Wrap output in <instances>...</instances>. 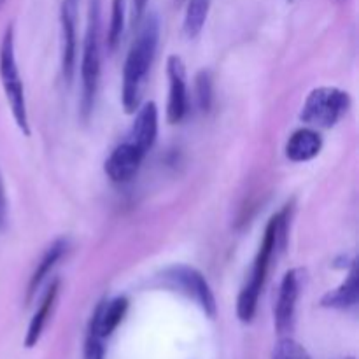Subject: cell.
Listing matches in <instances>:
<instances>
[{"label":"cell","instance_id":"obj_22","mask_svg":"<svg viewBox=\"0 0 359 359\" xmlns=\"http://www.w3.org/2000/svg\"><path fill=\"white\" fill-rule=\"evenodd\" d=\"M7 217H9V207H7V196H6V186H4L2 172H0V231L6 230Z\"/></svg>","mask_w":359,"mask_h":359},{"label":"cell","instance_id":"obj_19","mask_svg":"<svg viewBox=\"0 0 359 359\" xmlns=\"http://www.w3.org/2000/svg\"><path fill=\"white\" fill-rule=\"evenodd\" d=\"M196 102L202 112H209L214 102L212 74L209 70H200L196 76Z\"/></svg>","mask_w":359,"mask_h":359},{"label":"cell","instance_id":"obj_11","mask_svg":"<svg viewBox=\"0 0 359 359\" xmlns=\"http://www.w3.org/2000/svg\"><path fill=\"white\" fill-rule=\"evenodd\" d=\"M158 137V107L154 102H147L142 107L137 109L135 121L126 133V139L132 140L137 147L147 153L154 146Z\"/></svg>","mask_w":359,"mask_h":359},{"label":"cell","instance_id":"obj_24","mask_svg":"<svg viewBox=\"0 0 359 359\" xmlns=\"http://www.w3.org/2000/svg\"><path fill=\"white\" fill-rule=\"evenodd\" d=\"M4 4H6V0H0V9H2V7H4Z\"/></svg>","mask_w":359,"mask_h":359},{"label":"cell","instance_id":"obj_9","mask_svg":"<svg viewBox=\"0 0 359 359\" xmlns=\"http://www.w3.org/2000/svg\"><path fill=\"white\" fill-rule=\"evenodd\" d=\"M77 2L79 0H62V72L65 83H72L77 60Z\"/></svg>","mask_w":359,"mask_h":359},{"label":"cell","instance_id":"obj_18","mask_svg":"<svg viewBox=\"0 0 359 359\" xmlns=\"http://www.w3.org/2000/svg\"><path fill=\"white\" fill-rule=\"evenodd\" d=\"M125 16H126V0H112L111 23L107 32V48L109 51H116L119 41L125 32Z\"/></svg>","mask_w":359,"mask_h":359},{"label":"cell","instance_id":"obj_3","mask_svg":"<svg viewBox=\"0 0 359 359\" xmlns=\"http://www.w3.org/2000/svg\"><path fill=\"white\" fill-rule=\"evenodd\" d=\"M100 81V0H90L88 25L83 42V62H81V112L83 118H90L97 98Z\"/></svg>","mask_w":359,"mask_h":359},{"label":"cell","instance_id":"obj_12","mask_svg":"<svg viewBox=\"0 0 359 359\" xmlns=\"http://www.w3.org/2000/svg\"><path fill=\"white\" fill-rule=\"evenodd\" d=\"M323 149V137L312 126H304L297 132L291 133L286 142V158L293 163H305L311 161L321 153Z\"/></svg>","mask_w":359,"mask_h":359},{"label":"cell","instance_id":"obj_17","mask_svg":"<svg viewBox=\"0 0 359 359\" xmlns=\"http://www.w3.org/2000/svg\"><path fill=\"white\" fill-rule=\"evenodd\" d=\"M210 0H189L184 16V34L188 39L198 37L209 14Z\"/></svg>","mask_w":359,"mask_h":359},{"label":"cell","instance_id":"obj_15","mask_svg":"<svg viewBox=\"0 0 359 359\" xmlns=\"http://www.w3.org/2000/svg\"><path fill=\"white\" fill-rule=\"evenodd\" d=\"M67 249H69V241L67 238H58V241L53 242L51 245L48 248V251L44 252V256L39 262L37 269L35 272L32 273L30 283H28V291H27V304H30L32 298L37 294L39 287L42 286L46 279L49 277V273L53 272V269L56 266V263L65 256Z\"/></svg>","mask_w":359,"mask_h":359},{"label":"cell","instance_id":"obj_8","mask_svg":"<svg viewBox=\"0 0 359 359\" xmlns=\"http://www.w3.org/2000/svg\"><path fill=\"white\" fill-rule=\"evenodd\" d=\"M168 76V104L167 118L168 123L175 125L186 118L189 109L188 102V83H186V67L181 56L170 55L167 60Z\"/></svg>","mask_w":359,"mask_h":359},{"label":"cell","instance_id":"obj_13","mask_svg":"<svg viewBox=\"0 0 359 359\" xmlns=\"http://www.w3.org/2000/svg\"><path fill=\"white\" fill-rule=\"evenodd\" d=\"M128 311V300L125 297H118L111 302H100L97 305L91 318V325L100 332L104 339H109L116 332Z\"/></svg>","mask_w":359,"mask_h":359},{"label":"cell","instance_id":"obj_4","mask_svg":"<svg viewBox=\"0 0 359 359\" xmlns=\"http://www.w3.org/2000/svg\"><path fill=\"white\" fill-rule=\"evenodd\" d=\"M0 81L9 102L11 112L16 121L18 128L23 135H30V123H28L27 98H25L23 81H21L20 69L16 62V48H14V28L7 27L6 34L0 44Z\"/></svg>","mask_w":359,"mask_h":359},{"label":"cell","instance_id":"obj_14","mask_svg":"<svg viewBox=\"0 0 359 359\" xmlns=\"http://www.w3.org/2000/svg\"><path fill=\"white\" fill-rule=\"evenodd\" d=\"M359 298V284H358V265L356 262L351 263V272L347 279L340 284L337 290L330 291L323 297L321 305L325 309L333 311H349L356 307Z\"/></svg>","mask_w":359,"mask_h":359},{"label":"cell","instance_id":"obj_6","mask_svg":"<svg viewBox=\"0 0 359 359\" xmlns=\"http://www.w3.org/2000/svg\"><path fill=\"white\" fill-rule=\"evenodd\" d=\"M163 280L167 284H170L172 287L181 291V293H184L186 297H189L191 300H195L196 304L200 305V309H202L210 319L216 318V297H214L207 279L198 272V270L186 265L170 266V269H167L163 272Z\"/></svg>","mask_w":359,"mask_h":359},{"label":"cell","instance_id":"obj_10","mask_svg":"<svg viewBox=\"0 0 359 359\" xmlns=\"http://www.w3.org/2000/svg\"><path fill=\"white\" fill-rule=\"evenodd\" d=\"M146 154L147 153L137 147L132 140L125 139L119 146L114 147V151L105 160V174L112 182H118V184L128 182L130 179L135 177Z\"/></svg>","mask_w":359,"mask_h":359},{"label":"cell","instance_id":"obj_20","mask_svg":"<svg viewBox=\"0 0 359 359\" xmlns=\"http://www.w3.org/2000/svg\"><path fill=\"white\" fill-rule=\"evenodd\" d=\"M104 358H105V339L90 323L86 342H84V359H104Z\"/></svg>","mask_w":359,"mask_h":359},{"label":"cell","instance_id":"obj_16","mask_svg":"<svg viewBox=\"0 0 359 359\" xmlns=\"http://www.w3.org/2000/svg\"><path fill=\"white\" fill-rule=\"evenodd\" d=\"M58 293H60V280L55 279L51 284H49L48 291H46L44 298H42L41 305H39L37 312L34 314V318H32L30 321V326H28L27 337H25V346H27L28 349L34 347L35 344L41 340L42 332H44L46 325H48L49 316H51L53 309H55Z\"/></svg>","mask_w":359,"mask_h":359},{"label":"cell","instance_id":"obj_7","mask_svg":"<svg viewBox=\"0 0 359 359\" xmlns=\"http://www.w3.org/2000/svg\"><path fill=\"white\" fill-rule=\"evenodd\" d=\"M305 272L302 269L287 270L283 283L279 287V297H277L276 311V328L280 335L290 333L294 325V314H297V304L300 298L302 284H304Z\"/></svg>","mask_w":359,"mask_h":359},{"label":"cell","instance_id":"obj_5","mask_svg":"<svg viewBox=\"0 0 359 359\" xmlns=\"http://www.w3.org/2000/svg\"><path fill=\"white\" fill-rule=\"evenodd\" d=\"M351 107L347 91L335 86H319L309 93L300 119L312 128H333Z\"/></svg>","mask_w":359,"mask_h":359},{"label":"cell","instance_id":"obj_21","mask_svg":"<svg viewBox=\"0 0 359 359\" xmlns=\"http://www.w3.org/2000/svg\"><path fill=\"white\" fill-rule=\"evenodd\" d=\"M272 359H311V356L297 340L280 339L273 349Z\"/></svg>","mask_w":359,"mask_h":359},{"label":"cell","instance_id":"obj_1","mask_svg":"<svg viewBox=\"0 0 359 359\" xmlns=\"http://www.w3.org/2000/svg\"><path fill=\"white\" fill-rule=\"evenodd\" d=\"M287 224H290V205L284 207L280 212L270 219L269 226L265 230L262 245H259L258 256L255 259L249 279L245 286L242 287L237 300V316L242 323H251L256 316L258 309L259 294L265 286L266 276H269L270 265L273 262V256L277 252L284 251L287 242Z\"/></svg>","mask_w":359,"mask_h":359},{"label":"cell","instance_id":"obj_23","mask_svg":"<svg viewBox=\"0 0 359 359\" xmlns=\"http://www.w3.org/2000/svg\"><path fill=\"white\" fill-rule=\"evenodd\" d=\"M147 0H132V20L133 23L139 25L142 21L144 14H146Z\"/></svg>","mask_w":359,"mask_h":359},{"label":"cell","instance_id":"obj_25","mask_svg":"<svg viewBox=\"0 0 359 359\" xmlns=\"http://www.w3.org/2000/svg\"><path fill=\"white\" fill-rule=\"evenodd\" d=\"M346 359H354V358H346Z\"/></svg>","mask_w":359,"mask_h":359},{"label":"cell","instance_id":"obj_2","mask_svg":"<svg viewBox=\"0 0 359 359\" xmlns=\"http://www.w3.org/2000/svg\"><path fill=\"white\" fill-rule=\"evenodd\" d=\"M160 41V20L156 14H149L140 27L135 42L130 48L123 69V107L128 114L135 112L142 98L144 84L156 56Z\"/></svg>","mask_w":359,"mask_h":359},{"label":"cell","instance_id":"obj_26","mask_svg":"<svg viewBox=\"0 0 359 359\" xmlns=\"http://www.w3.org/2000/svg\"><path fill=\"white\" fill-rule=\"evenodd\" d=\"M290 2H293V0H290Z\"/></svg>","mask_w":359,"mask_h":359}]
</instances>
